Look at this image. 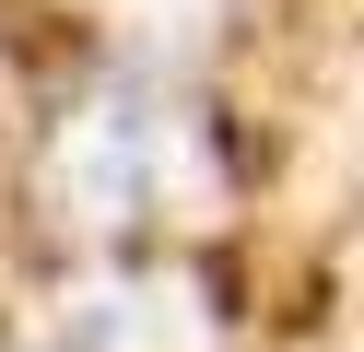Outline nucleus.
<instances>
[{"instance_id": "1", "label": "nucleus", "mask_w": 364, "mask_h": 352, "mask_svg": "<svg viewBox=\"0 0 364 352\" xmlns=\"http://www.w3.org/2000/svg\"><path fill=\"white\" fill-rule=\"evenodd\" d=\"M48 188L71 223H165V211H212V141L165 82H106L59 117L48 141Z\"/></svg>"}]
</instances>
